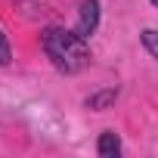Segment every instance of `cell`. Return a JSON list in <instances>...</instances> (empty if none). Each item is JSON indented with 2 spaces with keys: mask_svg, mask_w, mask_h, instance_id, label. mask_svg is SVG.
<instances>
[{
  "mask_svg": "<svg viewBox=\"0 0 158 158\" xmlns=\"http://www.w3.org/2000/svg\"><path fill=\"white\" fill-rule=\"evenodd\" d=\"M112 99H115V90L99 93V96H90V99H87V106H90V109H102V106H106V102H112Z\"/></svg>",
  "mask_w": 158,
  "mask_h": 158,
  "instance_id": "obj_5",
  "label": "cell"
},
{
  "mask_svg": "<svg viewBox=\"0 0 158 158\" xmlns=\"http://www.w3.org/2000/svg\"><path fill=\"white\" fill-rule=\"evenodd\" d=\"M143 47H146V50H149V53L158 59V31H155V28L143 31Z\"/></svg>",
  "mask_w": 158,
  "mask_h": 158,
  "instance_id": "obj_4",
  "label": "cell"
},
{
  "mask_svg": "<svg viewBox=\"0 0 158 158\" xmlns=\"http://www.w3.org/2000/svg\"><path fill=\"white\" fill-rule=\"evenodd\" d=\"M40 44H44V53L50 56V62L65 71V74H77L87 62H90V50H87V40L74 31H65V28H47L40 34Z\"/></svg>",
  "mask_w": 158,
  "mask_h": 158,
  "instance_id": "obj_1",
  "label": "cell"
},
{
  "mask_svg": "<svg viewBox=\"0 0 158 158\" xmlns=\"http://www.w3.org/2000/svg\"><path fill=\"white\" fill-rule=\"evenodd\" d=\"M152 3H155V6H158V0H152Z\"/></svg>",
  "mask_w": 158,
  "mask_h": 158,
  "instance_id": "obj_7",
  "label": "cell"
},
{
  "mask_svg": "<svg viewBox=\"0 0 158 158\" xmlns=\"http://www.w3.org/2000/svg\"><path fill=\"white\" fill-rule=\"evenodd\" d=\"M99 25V0H84L81 3V16H77V25H74V34H81L84 40L96 31Z\"/></svg>",
  "mask_w": 158,
  "mask_h": 158,
  "instance_id": "obj_2",
  "label": "cell"
},
{
  "mask_svg": "<svg viewBox=\"0 0 158 158\" xmlns=\"http://www.w3.org/2000/svg\"><path fill=\"white\" fill-rule=\"evenodd\" d=\"M96 152H99L102 158H115V155H121V139H118V133L106 130V133L99 136V143H96Z\"/></svg>",
  "mask_w": 158,
  "mask_h": 158,
  "instance_id": "obj_3",
  "label": "cell"
},
{
  "mask_svg": "<svg viewBox=\"0 0 158 158\" xmlns=\"http://www.w3.org/2000/svg\"><path fill=\"white\" fill-rule=\"evenodd\" d=\"M13 59V50H10V40H6V34L0 31V65H6Z\"/></svg>",
  "mask_w": 158,
  "mask_h": 158,
  "instance_id": "obj_6",
  "label": "cell"
}]
</instances>
